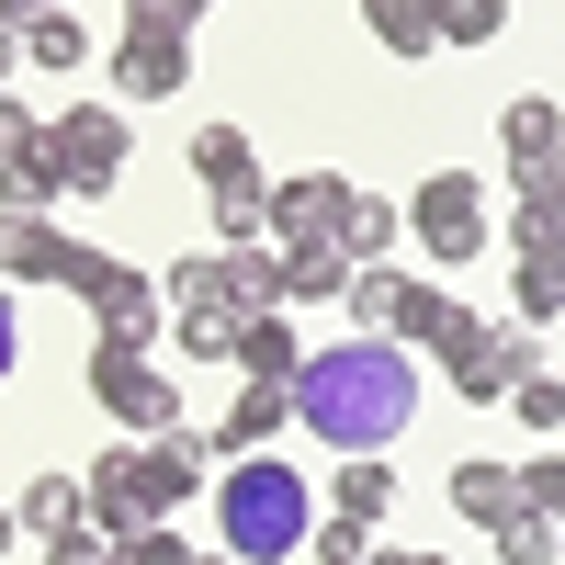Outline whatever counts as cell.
Masks as SVG:
<instances>
[{
    "label": "cell",
    "mask_w": 565,
    "mask_h": 565,
    "mask_svg": "<svg viewBox=\"0 0 565 565\" xmlns=\"http://www.w3.org/2000/svg\"><path fill=\"white\" fill-rule=\"evenodd\" d=\"M282 396H295V430H317L328 452H385L418 418V351L407 340H328V351H306V373Z\"/></svg>",
    "instance_id": "cell-1"
},
{
    "label": "cell",
    "mask_w": 565,
    "mask_h": 565,
    "mask_svg": "<svg viewBox=\"0 0 565 565\" xmlns=\"http://www.w3.org/2000/svg\"><path fill=\"white\" fill-rule=\"evenodd\" d=\"M215 532H226L238 565H282V554H306V532H317V487L282 452H238L215 476Z\"/></svg>",
    "instance_id": "cell-2"
},
{
    "label": "cell",
    "mask_w": 565,
    "mask_h": 565,
    "mask_svg": "<svg viewBox=\"0 0 565 565\" xmlns=\"http://www.w3.org/2000/svg\"><path fill=\"white\" fill-rule=\"evenodd\" d=\"M407 238L430 249L441 271L476 260V249L498 238V226H487V193H476V170H430V181H418V193H407Z\"/></svg>",
    "instance_id": "cell-3"
},
{
    "label": "cell",
    "mask_w": 565,
    "mask_h": 565,
    "mask_svg": "<svg viewBox=\"0 0 565 565\" xmlns=\"http://www.w3.org/2000/svg\"><path fill=\"white\" fill-rule=\"evenodd\" d=\"M90 396H103V407L125 418L136 441H148V430H181V385H170V373H159L148 351H114V340H90Z\"/></svg>",
    "instance_id": "cell-4"
},
{
    "label": "cell",
    "mask_w": 565,
    "mask_h": 565,
    "mask_svg": "<svg viewBox=\"0 0 565 565\" xmlns=\"http://www.w3.org/2000/svg\"><path fill=\"white\" fill-rule=\"evenodd\" d=\"M498 136H509V193H521V204H554V170H565V103H554V90H521V103H498Z\"/></svg>",
    "instance_id": "cell-5"
},
{
    "label": "cell",
    "mask_w": 565,
    "mask_h": 565,
    "mask_svg": "<svg viewBox=\"0 0 565 565\" xmlns=\"http://www.w3.org/2000/svg\"><path fill=\"white\" fill-rule=\"evenodd\" d=\"M181 90H193V23H125L114 103H181Z\"/></svg>",
    "instance_id": "cell-6"
},
{
    "label": "cell",
    "mask_w": 565,
    "mask_h": 565,
    "mask_svg": "<svg viewBox=\"0 0 565 565\" xmlns=\"http://www.w3.org/2000/svg\"><path fill=\"white\" fill-rule=\"evenodd\" d=\"M45 148H57L68 204H79V193H114V181H125V114H90V103H68V114H45Z\"/></svg>",
    "instance_id": "cell-7"
},
{
    "label": "cell",
    "mask_w": 565,
    "mask_h": 565,
    "mask_svg": "<svg viewBox=\"0 0 565 565\" xmlns=\"http://www.w3.org/2000/svg\"><path fill=\"white\" fill-rule=\"evenodd\" d=\"M532 373H543V328H487V340L452 362V396H476V407H509V396L532 385Z\"/></svg>",
    "instance_id": "cell-8"
},
{
    "label": "cell",
    "mask_w": 565,
    "mask_h": 565,
    "mask_svg": "<svg viewBox=\"0 0 565 565\" xmlns=\"http://www.w3.org/2000/svg\"><path fill=\"white\" fill-rule=\"evenodd\" d=\"M79 498H90V532H103V543H125V532H148V521H159V498H148V452H136V441L90 463Z\"/></svg>",
    "instance_id": "cell-9"
},
{
    "label": "cell",
    "mask_w": 565,
    "mask_h": 565,
    "mask_svg": "<svg viewBox=\"0 0 565 565\" xmlns=\"http://www.w3.org/2000/svg\"><path fill=\"white\" fill-rule=\"evenodd\" d=\"M136 452H148V498H159V521H170L193 487H215V441L193 430V418H181V430H148Z\"/></svg>",
    "instance_id": "cell-10"
},
{
    "label": "cell",
    "mask_w": 565,
    "mask_h": 565,
    "mask_svg": "<svg viewBox=\"0 0 565 565\" xmlns=\"http://www.w3.org/2000/svg\"><path fill=\"white\" fill-rule=\"evenodd\" d=\"M282 430H295V396H282V385H238V407H226L215 418V463H238V452H282Z\"/></svg>",
    "instance_id": "cell-11"
},
{
    "label": "cell",
    "mask_w": 565,
    "mask_h": 565,
    "mask_svg": "<svg viewBox=\"0 0 565 565\" xmlns=\"http://www.w3.org/2000/svg\"><path fill=\"white\" fill-rule=\"evenodd\" d=\"M351 193H362V181H340V170H295V181H271V238H328Z\"/></svg>",
    "instance_id": "cell-12"
},
{
    "label": "cell",
    "mask_w": 565,
    "mask_h": 565,
    "mask_svg": "<svg viewBox=\"0 0 565 565\" xmlns=\"http://www.w3.org/2000/svg\"><path fill=\"white\" fill-rule=\"evenodd\" d=\"M226 362H238L249 385H295V373H306V340H295V317H282V306H260V317H238V351H226Z\"/></svg>",
    "instance_id": "cell-13"
},
{
    "label": "cell",
    "mask_w": 565,
    "mask_h": 565,
    "mask_svg": "<svg viewBox=\"0 0 565 565\" xmlns=\"http://www.w3.org/2000/svg\"><path fill=\"white\" fill-rule=\"evenodd\" d=\"M45 204H68V181H57V148H45V114L12 159H0V215H45Z\"/></svg>",
    "instance_id": "cell-14"
},
{
    "label": "cell",
    "mask_w": 565,
    "mask_h": 565,
    "mask_svg": "<svg viewBox=\"0 0 565 565\" xmlns=\"http://www.w3.org/2000/svg\"><path fill=\"white\" fill-rule=\"evenodd\" d=\"M271 249H282V306H340V282H351L340 238H271Z\"/></svg>",
    "instance_id": "cell-15"
},
{
    "label": "cell",
    "mask_w": 565,
    "mask_h": 565,
    "mask_svg": "<svg viewBox=\"0 0 565 565\" xmlns=\"http://www.w3.org/2000/svg\"><path fill=\"white\" fill-rule=\"evenodd\" d=\"M79 238H57V215H0V282H57Z\"/></svg>",
    "instance_id": "cell-16"
},
{
    "label": "cell",
    "mask_w": 565,
    "mask_h": 565,
    "mask_svg": "<svg viewBox=\"0 0 565 565\" xmlns=\"http://www.w3.org/2000/svg\"><path fill=\"white\" fill-rule=\"evenodd\" d=\"M193 170H204V193H215V204H238V193H271L238 125H204V136H193Z\"/></svg>",
    "instance_id": "cell-17"
},
{
    "label": "cell",
    "mask_w": 565,
    "mask_h": 565,
    "mask_svg": "<svg viewBox=\"0 0 565 565\" xmlns=\"http://www.w3.org/2000/svg\"><path fill=\"white\" fill-rule=\"evenodd\" d=\"M441 487H452V509H463V521H487V532H498L509 509H521V463H487V452H476V463H452Z\"/></svg>",
    "instance_id": "cell-18"
},
{
    "label": "cell",
    "mask_w": 565,
    "mask_h": 565,
    "mask_svg": "<svg viewBox=\"0 0 565 565\" xmlns=\"http://www.w3.org/2000/svg\"><path fill=\"white\" fill-rule=\"evenodd\" d=\"M340 306H351V340H396V317H407V271H351L340 282Z\"/></svg>",
    "instance_id": "cell-19"
},
{
    "label": "cell",
    "mask_w": 565,
    "mask_h": 565,
    "mask_svg": "<svg viewBox=\"0 0 565 565\" xmlns=\"http://www.w3.org/2000/svg\"><path fill=\"white\" fill-rule=\"evenodd\" d=\"M328 238L351 249V271H373V260H385V249L407 238V204H373V193H351V204H340V226H328Z\"/></svg>",
    "instance_id": "cell-20"
},
{
    "label": "cell",
    "mask_w": 565,
    "mask_h": 565,
    "mask_svg": "<svg viewBox=\"0 0 565 565\" xmlns=\"http://www.w3.org/2000/svg\"><path fill=\"white\" fill-rule=\"evenodd\" d=\"M12 521H23L34 543H57V532H90V498H79V476H34V487L12 498Z\"/></svg>",
    "instance_id": "cell-21"
},
{
    "label": "cell",
    "mask_w": 565,
    "mask_h": 565,
    "mask_svg": "<svg viewBox=\"0 0 565 565\" xmlns=\"http://www.w3.org/2000/svg\"><path fill=\"white\" fill-rule=\"evenodd\" d=\"M362 23H373L385 57H430L441 45V0H362Z\"/></svg>",
    "instance_id": "cell-22"
},
{
    "label": "cell",
    "mask_w": 565,
    "mask_h": 565,
    "mask_svg": "<svg viewBox=\"0 0 565 565\" xmlns=\"http://www.w3.org/2000/svg\"><path fill=\"white\" fill-rule=\"evenodd\" d=\"M328 509H340V521H385V509H396V476H385V463H373V452H340V476H328Z\"/></svg>",
    "instance_id": "cell-23"
},
{
    "label": "cell",
    "mask_w": 565,
    "mask_h": 565,
    "mask_svg": "<svg viewBox=\"0 0 565 565\" xmlns=\"http://www.w3.org/2000/svg\"><path fill=\"white\" fill-rule=\"evenodd\" d=\"M509 295H521V328H554V317H565V238H532Z\"/></svg>",
    "instance_id": "cell-24"
},
{
    "label": "cell",
    "mask_w": 565,
    "mask_h": 565,
    "mask_svg": "<svg viewBox=\"0 0 565 565\" xmlns=\"http://www.w3.org/2000/svg\"><path fill=\"white\" fill-rule=\"evenodd\" d=\"M159 295H170V306H226V317H238V295H226V249L170 260V271H159Z\"/></svg>",
    "instance_id": "cell-25"
},
{
    "label": "cell",
    "mask_w": 565,
    "mask_h": 565,
    "mask_svg": "<svg viewBox=\"0 0 565 565\" xmlns=\"http://www.w3.org/2000/svg\"><path fill=\"white\" fill-rule=\"evenodd\" d=\"M23 57H34V68H90V23L34 12V23H23Z\"/></svg>",
    "instance_id": "cell-26"
},
{
    "label": "cell",
    "mask_w": 565,
    "mask_h": 565,
    "mask_svg": "<svg viewBox=\"0 0 565 565\" xmlns=\"http://www.w3.org/2000/svg\"><path fill=\"white\" fill-rule=\"evenodd\" d=\"M554 554H565L554 509H509V521H498V565H554Z\"/></svg>",
    "instance_id": "cell-27"
},
{
    "label": "cell",
    "mask_w": 565,
    "mask_h": 565,
    "mask_svg": "<svg viewBox=\"0 0 565 565\" xmlns=\"http://www.w3.org/2000/svg\"><path fill=\"white\" fill-rule=\"evenodd\" d=\"M170 328H181V351H193V362H226V351H238V317H226V306H170Z\"/></svg>",
    "instance_id": "cell-28"
},
{
    "label": "cell",
    "mask_w": 565,
    "mask_h": 565,
    "mask_svg": "<svg viewBox=\"0 0 565 565\" xmlns=\"http://www.w3.org/2000/svg\"><path fill=\"white\" fill-rule=\"evenodd\" d=\"M509 34V0H441V45H498Z\"/></svg>",
    "instance_id": "cell-29"
},
{
    "label": "cell",
    "mask_w": 565,
    "mask_h": 565,
    "mask_svg": "<svg viewBox=\"0 0 565 565\" xmlns=\"http://www.w3.org/2000/svg\"><path fill=\"white\" fill-rule=\"evenodd\" d=\"M441 317H452V295L407 271V317H396V340H407V351H430V340H441Z\"/></svg>",
    "instance_id": "cell-30"
},
{
    "label": "cell",
    "mask_w": 565,
    "mask_h": 565,
    "mask_svg": "<svg viewBox=\"0 0 565 565\" xmlns=\"http://www.w3.org/2000/svg\"><path fill=\"white\" fill-rule=\"evenodd\" d=\"M509 407L532 418V441H565V385H554V373H532V385L509 396Z\"/></svg>",
    "instance_id": "cell-31"
},
{
    "label": "cell",
    "mask_w": 565,
    "mask_h": 565,
    "mask_svg": "<svg viewBox=\"0 0 565 565\" xmlns=\"http://www.w3.org/2000/svg\"><path fill=\"white\" fill-rule=\"evenodd\" d=\"M114 565H193V543H181L170 521H148V532H125V543H114Z\"/></svg>",
    "instance_id": "cell-32"
},
{
    "label": "cell",
    "mask_w": 565,
    "mask_h": 565,
    "mask_svg": "<svg viewBox=\"0 0 565 565\" xmlns=\"http://www.w3.org/2000/svg\"><path fill=\"white\" fill-rule=\"evenodd\" d=\"M306 543H317V565H362V521H340V509H328Z\"/></svg>",
    "instance_id": "cell-33"
},
{
    "label": "cell",
    "mask_w": 565,
    "mask_h": 565,
    "mask_svg": "<svg viewBox=\"0 0 565 565\" xmlns=\"http://www.w3.org/2000/svg\"><path fill=\"white\" fill-rule=\"evenodd\" d=\"M45 565H114V543H103V532H57V543H45Z\"/></svg>",
    "instance_id": "cell-34"
},
{
    "label": "cell",
    "mask_w": 565,
    "mask_h": 565,
    "mask_svg": "<svg viewBox=\"0 0 565 565\" xmlns=\"http://www.w3.org/2000/svg\"><path fill=\"white\" fill-rule=\"evenodd\" d=\"M215 0H125V23H204Z\"/></svg>",
    "instance_id": "cell-35"
},
{
    "label": "cell",
    "mask_w": 565,
    "mask_h": 565,
    "mask_svg": "<svg viewBox=\"0 0 565 565\" xmlns=\"http://www.w3.org/2000/svg\"><path fill=\"white\" fill-rule=\"evenodd\" d=\"M532 238H565L554 204H509V249H532Z\"/></svg>",
    "instance_id": "cell-36"
},
{
    "label": "cell",
    "mask_w": 565,
    "mask_h": 565,
    "mask_svg": "<svg viewBox=\"0 0 565 565\" xmlns=\"http://www.w3.org/2000/svg\"><path fill=\"white\" fill-rule=\"evenodd\" d=\"M12 362H23V317H12V282H0V385H12Z\"/></svg>",
    "instance_id": "cell-37"
},
{
    "label": "cell",
    "mask_w": 565,
    "mask_h": 565,
    "mask_svg": "<svg viewBox=\"0 0 565 565\" xmlns=\"http://www.w3.org/2000/svg\"><path fill=\"white\" fill-rule=\"evenodd\" d=\"M23 136H34V114L12 103V90H0V159H12V148H23Z\"/></svg>",
    "instance_id": "cell-38"
},
{
    "label": "cell",
    "mask_w": 565,
    "mask_h": 565,
    "mask_svg": "<svg viewBox=\"0 0 565 565\" xmlns=\"http://www.w3.org/2000/svg\"><path fill=\"white\" fill-rule=\"evenodd\" d=\"M12 68H23V23H0V90H12Z\"/></svg>",
    "instance_id": "cell-39"
},
{
    "label": "cell",
    "mask_w": 565,
    "mask_h": 565,
    "mask_svg": "<svg viewBox=\"0 0 565 565\" xmlns=\"http://www.w3.org/2000/svg\"><path fill=\"white\" fill-rule=\"evenodd\" d=\"M362 565H441V554H418V543H396V554H362Z\"/></svg>",
    "instance_id": "cell-40"
},
{
    "label": "cell",
    "mask_w": 565,
    "mask_h": 565,
    "mask_svg": "<svg viewBox=\"0 0 565 565\" xmlns=\"http://www.w3.org/2000/svg\"><path fill=\"white\" fill-rule=\"evenodd\" d=\"M34 12H57V0H0V23H34Z\"/></svg>",
    "instance_id": "cell-41"
},
{
    "label": "cell",
    "mask_w": 565,
    "mask_h": 565,
    "mask_svg": "<svg viewBox=\"0 0 565 565\" xmlns=\"http://www.w3.org/2000/svg\"><path fill=\"white\" fill-rule=\"evenodd\" d=\"M554 226H565V170H554Z\"/></svg>",
    "instance_id": "cell-42"
},
{
    "label": "cell",
    "mask_w": 565,
    "mask_h": 565,
    "mask_svg": "<svg viewBox=\"0 0 565 565\" xmlns=\"http://www.w3.org/2000/svg\"><path fill=\"white\" fill-rule=\"evenodd\" d=\"M12 532H23V521H12V509H0V543H12Z\"/></svg>",
    "instance_id": "cell-43"
},
{
    "label": "cell",
    "mask_w": 565,
    "mask_h": 565,
    "mask_svg": "<svg viewBox=\"0 0 565 565\" xmlns=\"http://www.w3.org/2000/svg\"><path fill=\"white\" fill-rule=\"evenodd\" d=\"M193 565H238V554H193Z\"/></svg>",
    "instance_id": "cell-44"
},
{
    "label": "cell",
    "mask_w": 565,
    "mask_h": 565,
    "mask_svg": "<svg viewBox=\"0 0 565 565\" xmlns=\"http://www.w3.org/2000/svg\"><path fill=\"white\" fill-rule=\"evenodd\" d=\"M554 532H565V498H554Z\"/></svg>",
    "instance_id": "cell-45"
}]
</instances>
